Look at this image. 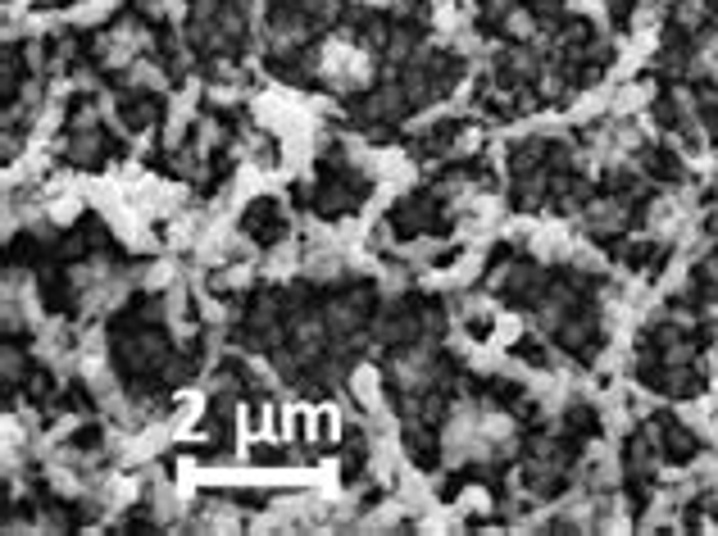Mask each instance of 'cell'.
I'll return each mask as SVG.
<instances>
[{"label": "cell", "mask_w": 718, "mask_h": 536, "mask_svg": "<svg viewBox=\"0 0 718 536\" xmlns=\"http://www.w3.org/2000/svg\"><path fill=\"white\" fill-rule=\"evenodd\" d=\"M314 73L333 86V92H359L369 78H373V65H369V50L350 42V37H333L319 59H314Z\"/></svg>", "instance_id": "cell-1"}, {"label": "cell", "mask_w": 718, "mask_h": 536, "mask_svg": "<svg viewBox=\"0 0 718 536\" xmlns=\"http://www.w3.org/2000/svg\"><path fill=\"white\" fill-rule=\"evenodd\" d=\"M291 451L296 445L282 436H242V468L246 473H287L291 468Z\"/></svg>", "instance_id": "cell-2"}, {"label": "cell", "mask_w": 718, "mask_h": 536, "mask_svg": "<svg viewBox=\"0 0 718 536\" xmlns=\"http://www.w3.org/2000/svg\"><path fill=\"white\" fill-rule=\"evenodd\" d=\"M587 228L595 236H614L627 228V200L623 196H605V200H591L587 205Z\"/></svg>", "instance_id": "cell-3"}, {"label": "cell", "mask_w": 718, "mask_h": 536, "mask_svg": "<svg viewBox=\"0 0 718 536\" xmlns=\"http://www.w3.org/2000/svg\"><path fill=\"white\" fill-rule=\"evenodd\" d=\"M350 432V423L341 419L337 405H314V445L319 451H333V445H341Z\"/></svg>", "instance_id": "cell-4"}, {"label": "cell", "mask_w": 718, "mask_h": 536, "mask_svg": "<svg viewBox=\"0 0 718 536\" xmlns=\"http://www.w3.org/2000/svg\"><path fill=\"white\" fill-rule=\"evenodd\" d=\"M696 69H700L705 78L718 82V37H705V42H700V50H696Z\"/></svg>", "instance_id": "cell-5"}]
</instances>
